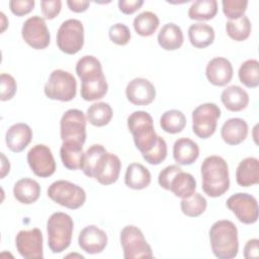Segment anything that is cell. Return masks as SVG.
<instances>
[{
    "label": "cell",
    "mask_w": 259,
    "mask_h": 259,
    "mask_svg": "<svg viewBox=\"0 0 259 259\" xmlns=\"http://www.w3.org/2000/svg\"><path fill=\"white\" fill-rule=\"evenodd\" d=\"M227 206L243 224L251 225L258 220L257 199L251 194L244 192L235 193L228 198Z\"/></svg>",
    "instance_id": "obj_12"
},
{
    "label": "cell",
    "mask_w": 259,
    "mask_h": 259,
    "mask_svg": "<svg viewBox=\"0 0 259 259\" xmlns=\"http://www.w3.org/2000/svg\"><path fill=\"white\" fill-rule=\"evenodd\" d=\"M84 45V27L80 20L71 18L65 20L57 32V46L65 54L74 55Z\"/></svg>",
    "instance_id": "obj_8"
},
{
    "label": "cell",
    "mask_w": 259,
    "mask_h": 259,
    "mask_svg": "<svg viewBox=\"0 0 259 259\" xmlns=\"http://www.w3.org/2000/svg\"><path fill=\"white\" fill-rule=\"evenodd\" d=\"M209 242L213 255L219 259H233L239 251L238 230L229 220H220L209 229Z\"/></svg>",
    "instance_id": "obj_2"
},
{
    "label": "cell",
    "mask_w": 259,
    "mask_h": 259,
    "mask_svg": "<svg viewBox=\"0 0 259 259\" xmlns=\"http://www.w3.org/2000/svg\"><path fill=\"white\" fill-rule=\"evenodd\" d=\"M120 244L125 259L152 258L151 246L146 241L143 232L136 226H125L120 232Z\"/></svg>",
    "instance_id": "obj_7"
},
{
    "label": "cell",
    "mask_w": 259,
    "mask_h": 259,
    "mask_svg": "<svg viewBox=\"0 0 259 259\" xmlns=\"http://www.w3.org/2000/svg\"><path fill=\"white\" fill-rule=\"evenodd\" d=\"M259 63L255 59L245 61L239 68V79L248 88H255L259 85Z\"/></svg>",
    "instance_id": "obj_37"
},
{
    "label": "cell",
    "mask_w": 259,
    "mask_h": 259,
    "mask_svg": "<svg viewBox=\"0 0 259 259\" xmlns=\"http://www.w3.org/2000/svg\"><path fill=\"white\" fill-rule=\"evenodd\" d=\"M158 42L166 51H175L179 49L184 40L183 32L175 23H166L158 33Z\"/></svg>",
    "instance_id": "obj_27"
},
{
    "label": "cell",
    "mask_w": 259,
    "mask_h": 259,
    "mask_svg": "<svg viewBox=\"0 0 259 259\" xmlns=\"http://www.w3.org/2000/svg\"><path fill=\"white\" fill-rule=\"evenodd\" d=\"M127 100L135 105H148L156 97L155 86L145 78H135L130 81L125 88Z\"/></svg>",
    "instance_id": "obj_15"
},
{
    "label": "cell",
    "mask_w": 259,
    "mask_h": 259,
    "mask_svg": "<svg viewBox=\"0 0 259 259\" xmlns=\"http://www.w3.org/2000/svg\"><path fill=\"white\" fill-rule=\"evenodd\" d=\"M207 206L206 199L200 193H193L189 197L182 198L180 207L182 212L190 218H195L204 212Z\"/></svg>",
    "instance_id": "obj_39"
},
{
    "label": "cell",
    "mask_w": 259,
    "mask_h": 259,
    "mask_svg": "<svg viewBox=\"0 0 259 259\" xmlns=\"http://www.w3.org/2000/svg\"><path fill=\"white\" fill-rule=\"evenodd\" d=\"M182 169L177 165H169V166L165 167L159 173V176H158V182H159L160 186L166 190H169L171 180Z\"/></svg>",
    "instance_id": "obj_45"
},
{
    "label": "cell",
    "mask_w": 259,
    "mask_h": 259,
    "mask_svg": "<svg viewBox=\"0 0 259 259\" xmlns=\"http://www.w3.org/2000/svg\"><path fill=\"white\" fill-rule=\"evenodd\" d=\"M144 4L143 0H119L118 8L124 14H133Z\"/></svg>",
    "instance_id": "obj_47"
},
{
    "label": "cell",
    "mask_w": 259,
    "mask_h": 259,
    "mask_svg": "<svg viewBox=\"0 0 259 259\" xmlns=\"http://www.w3.org/2000/svg\"><path fill=\"white\" fill-rule=\"evenodd\" d=\"M199 156L198 145L188 139L181 138L175 141L173 145V158L179 165H191Z\"/></svg>",
    "instance_id": "obj_23"
},
{
    "label": "cell",
    "mask_w": 259,
    "mask_h": 259,
    "mask_svg": "<svg viewBox=\"0 0 259 259\" xmlns=\"http://www.w3.org/2000/svg\"><path fill=\"white\" fill-rule=\"evenodd\" d=\"M160 20L152 11H144L138 14L134 19V28L142 36L152 35L158 28Z\"/></svg>",
    "instance_id": "obj_34"
},
{
    "label": "cell",
    "mask_w": 259,
    "mask_h": 259,
    "mask_svg": "<svg viewBox=\"0 0 259 259\" xmlns=\"http://www.w3.org/2000/svg\"><path fill=\"white\" fill-rule=\"evenodd\" d=\"M214 29L203 22L191 24L188 28V38L190 44L197 49H204L214 40Z\"/></svg>",
    "instance_id": "obj_29"
},
{
    "label": "cell",
    "mask_w": 259,
    "mask_h": 259,
    "mask_svg": "<svg viewBox=\"0 0 259 259\" xmlns=\"http://www.w3.org/2000/svg\"><path fill=\"white\" fill-rule=\"evenodd\" d=\"M113 111L106 102H96L87 109V121L94 126H104L111 120Z\"/></svg>",
    "instance_id": "obj_32"
},
{
    "label": "cell",
    "mask_w": 259,
    "mask_h": 259,
    "mask_svg": "<svg viewBox=\"0 0 259 259\" xmlns=\"http://www.w3.org/2000/svg\"><path fill=\"white\" fill-rule=\"evenodd\" d=\"M221 100L224 106L230 111H241L249 103L248 93L238 85H231L224 89L221 94Z\"/></svg>",
    "instance_id": "obj_24"
},
{
    "label": "cell",
    "mask_w": 259,
    "mask_h": 259,
    "mask_svg": "<svg viewBox=\"0 0 259 259\" xmlns=\"http://www.w3.org/2000/svg\"><path fill=\"white\" fill-rule=\"evenodd\" d=\"M32 139L30 126L24 122L12 124L6 132L5 142L8 149L14 153L22 152Z\"/></svg>",
    "instance_id": "obj_19"
},
{
    "label": "cell",
    "mask_w": 259,
    "mask_h": 259,
    "mask_svg": "<svg viewBox=\"0 0 259 259\" xmlns=\"http://www.w3.org/2000/svg\"><path fill=\"white\" fill-rule=\"evenodd\" d=\"M248 136V124L243 118L233 117L226 120L221 128L223 141L231 146L241 144Z\"/></svg>",
    "instance_id": "obj_20"
},
{
    "label": "cell",
    "mask_w": 259,
    "mask_h": 259,
    "mask_svg": "<svg viewBox=\"0 0 259 259\" xmlns=\"http://www.w3.org/2000/svg\"><path fill=\"white\" fill-rule=\"evenodd\" d=\"M76 73L81 83L93 82L104 77L100 61L94 56H83L76 64Z\"/></svg>",
    "instance_id": "obj_21"
},
{
    "label": "cell",
    "mask_w": 259,
    "mask_h": 259,
    "mask_svg": "<svg viewBox=\"0 0 259 259\" xmlns=\"http://www.w3.org/2000/svg\"><path fill=\"white\" fill-rule=\"evenodd\" d=\"M14 197L23 204H31L35 202L40 195V186L37 181L25 177L21 178L14 184Z\"/></svg>",
    "instance_id": "obj_25"
},
{
    "label": "cell",
    "mask_w": 259,
    "mask_h": 259,
    "mask_svg": "<svg viewBox=\"0 0 259 259\" xmlns=\"http://www.w3.org/2000/svg\"><path fill=\"white\" fill-rule=\"evenodd\" d=\"M34 4V0H11L9 1V8L16 16H23L33 9Z\"/></svg>",
    "instance_id": "obj_44"
},
{
    "label": "cell",
    "mask_w": 259,
    "mask_h": 259,
    "mask_svg": "<svg viewBox=\"0 0 259 259\" xmlns=\"http://www.w3.org/2000/svg\"><path fill=\"white\" fill-rule=\"evenodd\" d=\"M1 159H2V165H1V178H4L6 174L9 173L10 170V164L9 161L6 159L5 155L1 153Z\"/></svg>",
    "instance_id": "obj_50"
},
{
    "label": "cell",
    "mask_w": 259,
    "mask_h": 259,
    "mask_svg": "<svg viewBox=\"0 0 259 259\" xmlns=\"http://www.w3.org/2000/svg\"><path fill=\"white\" fill-rule=\"evenodd\" d=\"M127 127L142 155L149 152L157 143L158 135L154 128V121L147 111L138 110L131 113L127 117Z\"/></svg>",
    "instance_id": "obj_3"
},
{
    "label": "cell",
    "mask_w": 259,
    "mask_h": 259,
    "mask_svg": "<svg viewBox=\"0 0 259 259\" xmlns=\"http://www.w3.org/2000/svg\"><path fill=\"white\" fill-rule=\"evenodd\" d=\"M124 183L132 189H144L151 183V173L144 165L140 163H132L126 168Z\"/></svg>",
    "instance_id": "obj_28"
},
{
    "label": "cell",
    "mask_w": 259,
    "mask_h": 259,
    "mask_svg": "<svg viewBox=\"0 0 259 259\" xmlns=\"http://www.w3.org/2000/svg\"><path fill=\"white\" fill-rule=\"evenodd\" d=\"M80 248L88 254L102 252L107 245L106 233L94 225L85 227L78 236Z\"/></svg>",
    "instance_id": "obj_17"
},
{
    "label": "cell",
    "mask_w": 259,
    "mask_h": 259,
    "mask_svg": "<svg viewBox=\"0 0 259 259\" xmlns=\"http://www.w3.org/2000/svg\"><path fill=\"white\" fill-rule=\"evenodd\" d=\"M0 84H1V97L2 101L10 100L16 93L17 85L15 79L9 75L2 73L0 75Z\"/></svg>",
    "instance_id": "obj_43"
},
{
    "label": "cell",
    "mask_w": 259,
    "mask_h": 259,
    "mask_svg": "<svg viewBox=\"0 0 259 259\" xmlns=\"http://www.w3.org/2000/svg\"><path fill=\"white\" fill-rule=\"evenodd\" d=\"M196 189V181L194 177L187 172L179 171L171 180L169 190L174 193L175 196L186 198L192 195Z\"/></svg>",
    "instance_id": "obj_30"
},
{
    "label": "cell",
    "mask_w": 259,
    "mask_h": 259,
    "mask_svg": "<svg viewBox=\"0 0 259 259\" xmlns=\"http://www.w3.org/2000/svg\"><path fill=\"white\" fill-rule=\"evenodd\" d=\"M259 240L258 239H251L249 240L245 247H244V257L246 259L257 258L259 256Z\"/></svg>",
    "instance_id": "obj_48"
},
{
    "label": "cell",
    "mask_w": 259,
    "mask_h": 259,
    "mask_svg": "<svg viewBox=\"0 0 259 259\" xmlns=\"http://www.w3.org/2000/svg\"><path fill=\"white\" fill-rule=\"evenodd\" d=\"M15 246L18 253L25 259H42V234L37 228L22 230L15 238Z\"/></svg>",
    "instance_id": "obj_14"
},
{
    "label": "cell",
    "mask_w": 259,
    "mask_h": 259,
    "mask_svg": "<svg viewBox=\"0 0 259 259\" xmlns=\"http://www.w3.org/2000/svg\"><path fill=\"white\" fill-rule=\"evenodd\" d=\"M24 41L35 50H44L50 45L51 36L45 19L38 15L27 18L21 27Z\"/></svg>",
    "instance_id": "obj_11"
},
{
    "label": "cell",
    "mask_w": 259,
    "mask_h": 259,
    "mask_svg": "<svg viewBox=\"0 0 259 259\" xmlns=\"http://www.w3.org/2000/svg\"><path fill=\"white\" fill-rule=\"evenodd\" d=\"M167 156V144L165 140L158 136L157 143L155 146L147 153L143 154V158L151 165H159L162 163Z\"/></svg>",
    "instance_id": "obj_40"
},
{
    "label": "cell",
    "mask_w": 259,
    "mask_h": 259,
    "mask_svg": "<svg viewBox=\"0 0 259 259\" xmlns=\"http://www.w3.org/2000/svg\"><path fill=\"white\" fill-rule=\"evenodd\" d=\"M186 125V117L184 113L178 109H170L165 111L160 117V126L169 134H178Z\"/></svg>",
    "instance_id": "obj_33"
},
{
    "label": "cell",
    "mask_w": 259,
    "mask_h": 259,
    "mask_svg": "<svg viewBox=\"0 0 259 259\" xmlns=\"http://www.w3.org/2000/svg\"><path fill=\"white\" fill-rule=\"evenodd\" d=\"M107 151L102 145L94 144L87 149V151L83 155L82 163L80 169L83 173L88 177H93L95 168L100 160V158L106 153Z\"/></svg>",
    "instance_id": "obj_35"
},
{
    "label": "cell",
    "mask_w": 259,
    "mask_h": 259,
    "mask_svg": "<svg viewBox=\"0 0 259 259\" xmlns=\"http://www.w3.org/2000/svg\"><path fill=\"white\" fill-rule=\"evenodd\" d=\"M218 12V2L215 0H196L188 9V16L193 20L212 19Z\"/></svg>",
    "instance_id": "obj_31"
},
{
    "label": "cell",
    "mask_w": 259,
    "mask_h": 259,
    "mask_svg": "<svg viewBox=\"0 0 259 259\" xmlns=\"http://www.w3.org/2000/svg\"><path fill=\"white\" fill-rule=\"evenodd\" d=\"M108 84L105 76L93 81L81 83V97L86 101H93L100 99L107 93Z\"/></svg>",
    "instance_id": "obj_38"
},
{
    "label": "cell",
    "mask_w": 259,
    "mask_h": 259,
    "mask_svg": "<svg viewBox=\"0 0 259 259\" xmlns=\"http://www.w3.org/2000/svg\"><path fill=\"white\" fill-rule=\"evenodd\" d=\"M60 155L63 162V165L70 170H77L81 167L82 159H83V144L68 140L64 141L61 149Z\"/></svg>",
    "instance_id": "obj_26"
},
{
    "label": "cell",
    "mask_w": 259,
    "mask_h": 259,
    "mask_svg": "<svg viewBox=\"0 0 259 259\" xmlns=\"http://www.w3.org/2000/svg\"><path fill=\"white\" fill-rule=\"evenodd\" d=\"M121 169V162L119 158L113 154L106 152L99 160L93 178L103 185H110L114 183L119 176Z\"/></svg>",
    "instance_id": "obj_16"
},
{
    "label": "cell",
    "mask_w": 259,
    "mask_h": 259,
    "mask_svg": "<svg viewBox=\"0 0 259 259\" xmlns=\"http://www.w3.org/2000/svg\"><path fill=\"white\" fill-rule=\"evenodd\" d=\"M221 116L220 107L210 102L198 105L192 111V131L200 139L212 136L217 128L218 119Z\"/></svg>",
    "instance_id": "obj_9"
},
{
    "label": "cell",
    "mask_w": 259,
    "mask_h": 259,
    "mask_svg": "<svg viewBox=\"0 0 259 259\" xmlns=\"http://www.w3.org/2000/svg\"><path fill=\"white\" fill-rule=\"evenodd\" d=\"M205 75L211 84L215 86H225L232 80L233 66L228 59L217 57L207 63Z\"/></svg>",
    "instance_id": "obj_18"
},
{
    "label": "cell",
    "mask_w": 259,
    "mask_h": 259,
    "mask_svg": "<svg viewBox=\"0 0 259 259\" xmlns=\"http://www.w3.org/2000/svg\"><path fill=\"white\" fill-rule=\"evenodd\" d=\"M223 12L230 19L234 20L240 18L246 12L248 1L247 0H223Z\"/></svg>",
    "instance_id": "obj_41"
},
{
    "label": "cell",
    "mask_w": 259,
    "mask_h": 259,
    "mask_svg": "<svg viewBox=\"0 0 259 259\" xmlns=\"http://www.w3.org/2000/svg\"><path fill=\"white\" fill-rule=\"evenodd\" d=\"M27 163L34 175L46 178L56 171V162L51 149L44 145L33 146L27 153Z\"/></svg>",
    "instance_id": "obj_13"
},
{
    "label": "cell",
    "mask_w": 259,
    "mask_h": 259,
    "mask_svg": "<svg viewBox=\"0 0 259 259\" xmlns=\"http://www.w3.org/2000/svg\"><path fill=\"white\" fill-rule=\"evenodd\" d=\"M251 22L245 15L234 20H229L226 23L228 35L236 41H243L248 38L251 33Z\"/></svg>",
    "instance_id": "obj_36"
},
{
    "label": "cell",
    "mask_w": 259,
    "mask_h": 259,
    "mask_svg": "<svg viewBox=\"0 0 259 259\" xmlns=\"http://www.w3.org/2000/svg\"><path fill=\"white\" fill-rule=\"evenodd\" d=\"M67 5L69 6L71 11L79 13L87 10V8L90 5V2L86 0H68Z\"/></svg>",
    "instance_id": "obj_49"
},
{
    "label": "cell",
    "mask_w": 259,
    "mask_h": 259,
    "mask_svg": "<svg viewBox=\"0 0 259 259\" xmlns=\"http://www.w3.org/2000/svg\"><path fill=\"white\" fill-rule=\"evenodd\" d=\"M201 187L210 197H219L226 193L230 186L229 167L225 159L212 155L206 157L200 167Z\"/></svg>",
    "instance_id": "obj_1"
},
{
    "label": "cell",
    "mask_w": 259,
    "mask_h": 259,
    "mask_svg": "<svg viewBox=\"0 0 259 259\" xmlns=\"http://www.w3.org/2000/svg\"><path fill=\"white\" fill-rule=\"evenodd\" d=\"M41 12L46 19H53L55 18L61 11L62 8V1L55 0V1H41L40 2Z\"/></svg>",
    "instance_id": "obj_46"
},
{
    "label": "cell",
    "mask_w": 259,
    "mask_h": 259,
    "mask_svg": "<svg viewBox=\"0 0 259 259\" xmlns=\"http://www.w3.org/2000/svg\"><path fill=\"white\" fill-rule=\"evenodd\" d=\"M47 192L53 201L70 209L81 207L86 200L85 190L68 180H57L53 182Z\"/></svg>",
    "instance_id": "obj_5"
},
{
    "label": "cell",
    "mask_w": 259,
    "mask_h": 259,
    "mask_svg": "<svg viewBox=\"0 0 259 259\" xmlns=\"http://www.w3.org/2000/svg\"><path fill=\"white\" fill-rule=\"evenodd\" d=\"M236 181L240 186L248 187L259 183V160L255 157L243 159L236 171Z\"/></svg>",
    "instance_id": "obj_22"
},
{
    "label": "cell",
    "mask_w": 259,
    "mask_h": 259,
    "mask_svg": "<svg viewBox=\"0 0 259 259\" xmlns=\"http://www.w3.org/2000/svg\"><path fill=\"white\" fill-rule=\"evenodd\" d=\"M62 141L73 140L81 144L86 141V117L79 109L67 110L60 121Z\"/></svg>",
    "instance_id": "obj_10"
},
{
    "label": "cell",
    "mask_w": 259,
    "mask_h": 259,
    "mask_svg": "<svg viewBox=\"0 0 259 259\" xmlns=\"http://www.w3.org/2000/svg\"><path fill=\"white\" fill-rule=\"evenodd\" d=\"M45 94L50 99L60 101H71L76 96L77 81L67 71L54 70L45 85Z\"/></svg>",
    "instance_id": "obj_6"
},
{
    "label": "cell",
    "mask_w": 259,
    "mask_h": 259,
    "mask_svg": "<svg viewBox=\"0 0 259 259\" xmlns=\"http://www.w3.org/2000/svg\"><path fill=\"white\" fill-rule=\"evenodd\" d=\"M108 35L110 40L118 46H124L131 40V30L123 23H115L111 25Z\"/></svg>",
    "instance_id": "obj_42"
},
{
    "label": "cell",
    "mask_w": 259,
    "mask_h": 259,
    "mask_svg": "<svg viewBox=\"0 0 259 259\" xmlns=\"http://www.w3.org/2000/svg\"><path fill=\"white\" fill-rule=\"evenodd\" d=\"M74 230L72 218L65 212H54L48 219V245L53 253L65 251L71 244Z\"/></svg>",
    "instance_id": "obj_4"
}]
</instances>
